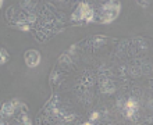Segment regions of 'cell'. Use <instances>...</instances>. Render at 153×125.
<instances>
[{
    "label": "cell",
    "mask_w": 153,
    "mask_h": 125,
    "mask_svg": "<svg viewBox=\"0 0 153 125\" xmlns=\"http://www.w3.org/2000/svg\"><path fill=\"white\" fill-rule=\"evenodd\" d=\"M6 60H7V52L4 49H1V64H4Z\"/></svg>",
    "instance_id": "cell-6"
},
{
    "label": "cell",
    "mask_w": 153,
    "mask_h": 125,
    "mask_svg": "<svg viewBox=\"0 0 153 125\" xmlns=\"http://www.w3.org/2000/svg\"><path fill=\"white\" fill-rule=\"evenodd\" d=\"M138 111V101L134 100V99H129V100L125 101L124 107H123V114H124L125 117L131 118L134 114Z\"/></svg>",
    "instance_id": "cell-4"
},
{
    "label": "cell",
    "mask_w": 153,
    "mask_h": 125,
    "mask_svg": "<svg viewBox=\"0 0 153 125\" xmlns=\"http://www.w3.org/2000/svg\"><path fill=\"white\" fill-rule=\"evenodd\" d=\"M17 104H18L17 101H11V103L8 101V103H6V104L3 106V110H1V111H3V115H11L13 111H14V107H16Z\"/></svg>",
    "instance_id": "cell-5"
},
{
    "label": "cell",
    "mask_w": 153,
    "mask_h": 125,
    "mask_svg": "<svg viewBox=\"0 0 153 125\" xmlns=\"http://www.w3.org/2000/svg\"><path fill=\"white\" fill-rule=\"evenodd\" d=\"M97 117H99V113H93V114H92V117H91V122H92L93 120H96Z\"/></svg>",
    "instance_id": "cell-7"
},
{
    "label": "cell",
    "mask_w": 153,
    "mask_h": 125,
    "mask_svg": "<svg viewBox=\"0 0 153 125\" xmlns=\"http://www.w3.org/2000/svg\"><path fill=\"white\" fill-rule=\"evenodd\" d=\"M39 61H40L39 52H36V50H28V52L25 53V63H27L28 67H31V68L36 67L39 64Z\"/></svg>",
    "instance_id": "cell-3"
},
{
    "label": "cell",
    "mask_w": 153,
    "mask_h": 125,
    "mask_svg": "<svg viewBox=\"0 0 153 125\" xmlns=\"http://www.w3.org/2000/svg\"><path fill=\"white\" fill-rule=\"evenodd\" d=\"M120 13V4L117 1H109L102 7V14H100V22H110L113 21Z\"/></svg>",
    "instance_id": "cell-1"
},
{
    "label": "cell",
    "mask_w": 153,
    "mask_h": 125,
    "mask_svg": "<svg viewBox=\"0 0 153 125\" xmlns=\"http://www.w3.org/2000/svg\"><path fill=\"white\" fill-rule=\"evenodd\" d=\"M3 3H4V0H0V4H1V6H3Z\"/></svg>",
    "instance_id": "cell-8"
},
{
    "label": "cell",
    "mask_w": 153,
    "mask_h": 125,
    "mask_svg": "<svg viewBox=\"0 0 153 125\" xmlns=\"http://www.w3.org/2000/svg\"><path fill=\"white\" fill-rule=\"evenodd\" d=\"M74 20H85V21H88V22H91L93 20V11L88 7V4L82 3V4H79L76 13L74 14Z\"/></svg>",
    "instance_id": "cell-2"
}]
</instances>
